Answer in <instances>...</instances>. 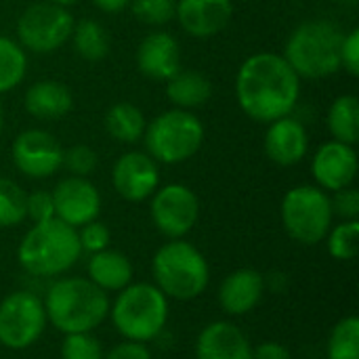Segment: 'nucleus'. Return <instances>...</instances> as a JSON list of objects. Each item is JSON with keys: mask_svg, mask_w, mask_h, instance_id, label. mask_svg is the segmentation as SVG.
<instances>
[{"mask_svg": "<svg viewBox=\"0 0 359 359\" xmlns=\"http://www.w3.org/2000/svg\"><path fill=\"white\" fill-rule=\"evenodd\" d=\"M301 95V78L276 53L248 57L236 76V97L242 111L255 122L269 124L290 116Z\"/></svg>", "mask_w": 359, "mask_h": 359, "instance_id": "obj_1", "label": "nucleus"}, {"mask_svg": "<svg viewBox=\"0 0 359 359\" xmlns=\"http://www.w3.org/2000/svg\"><path fill=\"white\" fill-rule=\"evenodd\" d=\"M46 320L63 334L93 332L109 318V297L88 278L55 280L44 297Z\"/></svg>", "mask_w": 359, "mask_h": 359, "instance_id": "obj_2", "label": "nucleus"}, {"mask_svg": "<svg viewBox=\"0 0 359 359\" xmlns=\"http://www.w3.org/2000/svg\"><path fill=\"white\" fill-rule=\"evenodd\" d=\"M82 255L78 229L59 219L34 223L17 248L21 269L34 278H57L69 271Z\"/></svg>", "mask_w": 359, "mask_h": 359, "instance_id": "obj_3", "label": "nucleus"}, {"mask_svg": "<svg viewBox=\"0 0 359 359\" xmlns=\"http://www.w3.org/2000/svg\"><path fill=\"white\" fill-rule=\"evenodd\" d=\"M343 38V29L332 21H305L288 36L282 57L299 78H326L341 69Z\"/></svg>", "mask_w": 359, "mask_h": 359, "instance_id": "obj_4", "label": "nucleus"}, {"mask_svg": "<svg viewBox=\"0 0 359 359\" xmlns=\"http://www.w3.org/2000/svg\"><path fill=\"white\" fill-rule=\"evenodd\" d=\"M154 284L166 299L194 301L208 288L210 267L206 257L187 240H168L151 261Z\"/></svg>", "mask_w": 359, "mask_h": 359, "instance_id": "obj_5", "label": "nucleus"}, {"mask_svg": "<svg viewBox=\"0 0 359 359\" xmlns=\"http://www.w3.org/2000/svg\"><path fill=\"white\" fill-rule=\"evenodd\" d=\"M109 318L124 341L149 343L166 328L168 299L156 284H128L109 305Z\"/></svg>", "mask_w": 359, "mask_h": 359, "instance_id": "obj_6", "label": "nucleus"}, {"mask_svg": "<svg viewBox=\"0 0 359 359\" xmlns=\"http://www.w3.org/2000/svg\"><path fill=\"white\" fill-rule=\"evenodd\" d=\"M147 154L162 164L189 160L204 141L202 122L187 109H168L154 118L143 133Z\"/></svg>", "mask_w": 359, "mask_h": 359, "instance_id": "obj_7", "label": "nucleus"}, {"mask_svg": "<svg viewBox=\"0 0 359 359\" xmlns=\"http://www.w3.org/2000/svg\"><path fill=\"white\" fill-rule=\"evenodd\" d=\"M330 196L318 185H297L282 200V223L286 233L305 246L326 240L332 227Z\"/></svg>", "mask_w": 359, "mask_h": 359, "instance_id": "obj_8", "label": "nucleus"}, {"mask_svg": "<svg viewBox=\"0 0 359 359\" xmlns=\"http://www.w3.org/2000/svg\"><path fill=\"white\" fill-rule=\"evenodd\" d=\"M74 32V17L67 6L55 2H36L27 6L17 21V38L21 48L32 53H53L63 46Z\"/></svg>", "mask_w": 359, "mask_h": 359, "instance_id": "obj_9", "label": "nucleus"}, {"mask_svg": "<svg viewBox=\"0 0 359 359\" xmlns=\"http://www.w3.org/2000/svg\"><path fill=\"white\" fill-rule=\"evenodd\" d=\"M44 303L27 292L15 290L0 301V345L13 351L32 347L46 328Z\"/></svg>", "mask_w": 359, "mask_h": 359, "instance_id": "obj_10", "label": "nucleus"}, {"mask_svg": "<svg viewBox=\"0 0 359 359\" xmlns=\"http://www.w3.org/2000/svg\"><path fill=\"white\" fill-rule=\"evenodd\" d=\"M149 215L162 236L168 240H181L196 227L200 217V202L187 185L170 183L154 191Z\"/></svg>", "mask_w": 359, "mask_h": 359, "instance_id": "obj_11", "label": "nucleus"}, {"mask_svg": "<svg viewBox=\"0 0 359 359\" xmlns=\"http://www.w3.org/2000/svg\"><path fill=\"white\" fill-rule=\"evenodd\" d=\"M13 164L29 179H46L61 168L63 147L46 130L29 128L13 141Z\"/></svg>", "mask_w": 359, "mask_h": 359, "instance_id": "obj_12", "label": "nucleus"}, {"mask_svg": "<svg viewBox=\"0 0 359 359\" xmlns=\"http://www.w3.org/2000/svg\"><path fill=\"white\" fill-rule=\"evenodd\" d=\"M55 202V219L78 229L95 221L101 212L99 189L86 177H67L50 191Z\"/></svg>", "mask_w": 359, "mask_h": 359, "instance_id": "obj_13", "label": "nucleus"}, {"mask_svg": "<svg viewBox=\"0 0 359 359\" xmlns=\"http://www.w3.org/2000/svg\"><path fill=\"white\" fill-rule=\"evenodd\" d=\"M111 183L126 202H143L151 198L160 185L158 162L145 151H126L114 164Z\"/></svg>", "mask_w": 359, "mask_h": 359, "instance_id": "obj_14", "label": "nucleus"}, {"mask_svg": "<svg viewBox=\"0 0 359 359\" xmlns=\"http://www.w3.org/2000/svg\"><path fill=\"white\" fill-rule=\"evenodd\" d=\"M311 172L318 187L324 191H339L351 187L358 177V154L353 145L334 139L324 143L313 156Z\"/></svg>", "mask_w": 359, "mask_h": 359, "instance_id": "obj_15", "label": "nucleus"}, {"mask_svg": "<svg viewBox=\"0 0 359 359\" xmlns=\"http://www.w3.org/2000/svg\"><path fill=\"white\" fill-rule=\"evenodd\" d=\"M175 17L189 36L210 38L229 25L233 4L231 0H179Z\"/></svg>", "mask_w": 359, "mask_h": 359, "instance_id": "obj_16", "label": "nucleus"}, {"mask_svg": "<svg viewBox=\"0 0 359 359\" xmlns=\"http://www.w3.org/2000/svg\"><path fill=\"white\" fill-rule=\"evenodd\" d=\"M196 359H252V343L233 322L217 320L200 330Z\"/></svg>", "mask_w": 359, "mask_h": 359, "instance_id": "obj_17", "label": "nucleus"}, {"mask_svg": "<svg viewBox=\"0 0 359 359\" xmlns=\"http://www.w3.org/2000/svg\"><path fill=\"white\" fill-rule=\"evenodd\" d=\"M137 67L151 80H170L181 69L179 42L168 32L147 34L137 48Z\"/></svg>", "mask_w": 359, "mask_h": 359, "instance_id": "obj_18", "label": "nucleus"}, {"mask_svg": "<svg viewBox=\"0 0 359 359\" xmlns=\"http://www.w3.org/2000/svg\"><path fill=\"white\" fill-rule=\"evenodd\" d=\"M309 149V137L305 126L290 118H278L269 122L265 133V154L278 166H294L299 164Z\"/></svg>", "mask_w": 359, "mask_h": 359, "instance_id": "obj_19", "label": "nucleus"}, {"mask_svg": "<svg viewBox=\"0 0 359 359\" xmlns=\"http://www.w3.org/2000/svg\"><path fill=\"white\" fill-rule=\"evenodd\" d=\"M267 290L263 273L257 269H236L219 286V305L229 316L255 311Z\"/></svg>", "mask_w": 359, "mask_h": 359, "instance_id": "obj_20", "label": "nucleus"}, {"mask_svg": "<svg viewBox=\"0 0 359 359\" xmlns=\"http://www.w3.org/2000/svg\"><path fill=\"white\" fill-rule=\"evenodd\" d=\"M74 105L72 90L57 80H40L34 82L25 93V109L29 116L50 122L61 120L69 114Z\"/></svg>", "mask_w": 359, "mask_h": 359, "instance_id": "obj_21", "label": "nucleus"}, {"mask_svg": "<svg viewBox=\"0 0 359 359\" xmlns=\"http://www.w3.org/2000/svg\"><path fill=\"white\" fill-rule=\"evenodd\" d=\"M133 263L126 255L105 248L101 252L90 255L88 261V280L99 286L103 292H120L128 284H133Z\"/></svg>", "mask_w": 359, "mask_h": 359, "instance_id": "obj_22", "label": "nucleus"}, {"mask_svg": "<svg viewBox=\"0 0 359 359\" xmlns=\"http://www.w3.org/2000/svg\"><path fill=\"white\" fill-rule=\"evenodd\" d=\"M212 95V82L208 76L196 69H179L166 80V97L179 109H194L204 105Z\"/></svg>", "mask_w": 359, "mask_h": 359, "instance_id": "obj_23", "label": "nucleus"}, {"mask_svg": "<svg viewBox=\"0 0 359 359\" xmlns=\"http://www.w3.org/2000/svg\"><path fill=\"white\" fill-rule=\"evenodd\" d=\"M105 130L111 139L120 143H135L145 133V116L135 103L120 101L107 109Z\"/></svg>", "mask_w": 359, "mask_h": 359, "instance_id": "obj_24", "label": "nucleus"}, {"mask_svg": "<svg viewBox=\"0 0 359 359\" xmlns=\"http://www.w3.org/2000/svg\"><path fill=\"white\" fill-rule=\"evenodd\" d=\"M328 128L334 141L355 145L359 141V101L355 95L334 99L328 111Z\"/></svg>", "mask_w": 359, "mask_h": 359, "instance_id": "obj_25", "label": "nucleus"}, {"mask_svg": "<svg viewBox=\"0 0 359 359\" xmlns=\"http://www.w3.org/2000/svg\"><path fill=\"white\" fill-rule=\"evenodd\" d=\"M72 38L76 53L86 61H101L109 53V36L105 27L95 19H82L74 23Z\"/></svg>", "mask_w": 359, "mask_h": 359, "instance_id": "obj_26", "label": "nucleus"}, {"mask_svg": "<svg viewBox=\"0 0 359 359\" xmlns=\"http://www.w3.org/2000/svg\"><path fill=\"white\" fill-rule=\"evenodd\" d=\"M27 72V57L19 42L0 36V93H8L21 84Z\"/></svg>", "mask_w": 359, "mask_h": 359, "instance_id": "obj_27", "label": "nucleus"}, {"mask_svg": "<svg viewBox=\"0 0 359 359\" xmlns=\"http://www.w3.org/2000/svg\"><path fill=\"white\" fill-rule=\"evenodd\" d=\"M328 359H359V320L355 316H347L330 330Z\"/></svg>", "mask_w": 359, "mask_h": 359, "instance_id": "obj_28", "label": "nucleus"}, {"mask_svg": "<svg viewBox=\"0 0 359 359\" xmlns=\"http://www.w3.org/2000/svg\"><path fill=\"white\" fill-rule=\"evenodd\" d=\"M328 252L337 261H353L359 250V221H343L326 236Z\"/></svg>", "mask_w": 359, "mask_h": 359, "instance_id": "obj_29", "label": "nucleus"}, {"mask_svg": "<svg viewBox=\"0 0 359 359\" xmlns=\"http://www.w3.org/2000/svg\"><path fill=\"white\" fill-rule=\"evenodd\" d=\"M25 196L15 181L0 177V227H15L25 219Z\"/></svg>", "mask_w": 359, "mask_h": 359, "instance_id": "obj_30", "label": "nucleus"}, {"mask_svg": "<svg viewBox=\"0 0 359 359\" xmlns=\"http://www.w3.org/2000/svg\"><path fill=\"white\" fill-rule=\"evenodd\" d=\"M105 351L93 332L65 334L61 343V359H103Z\"/></svg>", "mask_w": 359, "mask_h": 359, "instance_id": "obj_31", "label": "nucleus"}, {"mask_svg": "<svg viewBox=\"0 0 359 359\" xmlns=\"http://www.w3.org/2000/svg\"><path fill=\"white\" fill-rule=\"evenodd\" d=\"M133 15L147 25H164L175 17V0H130Z\"/></svg>", "mask_w": 359, "mask_h": 359, "instance_id": "obj_32", "label": "nucleus"}, {"mask_svg": "<svg viewBox=\"0 0 359 359\" xmlns=\"http://www.w3.org/2000/svg\"><path fill=\"white\" fill-rule=\"evenodd\" d=\"M97 154L88 145H72L63 149L61 166L72 175V177H88L97 168Z\"/></svg>", "mask_w": 359, "mask_h": 359, "instance_id": "obj_33", "label": "nucleus"}, {"mask_svg": "<svg viewBox=\"0 0 359 359\" xmlns=\"http://www.w3.org/2000/svg\"><path fill=\"white\" fill-rule=\"evenodd\" d=\"M78 240H80V248L82 252H88V255H95V252H101L105 248H109V240H111V233L107 229V225L99 223L97 219L82 225L80 231H78Z\"/></svg>", "mask_w": 359, "mask_h": 359, "instance_id": "obj_34", "label": "nucleus"}, {"mask_svg": "<svg viewBox=\"0 0 359 359\" xmlns=\"http://www.w3.org/2000/svg\"><path fill=\"white\" fill-rule=\"evenodd\" d=\"M25 219L32 223H44L55 219V202L50 191H32L25 196Z\"/></svg>", "mask_w": 359, "mask_h": 359, "instance_id": "obj_35", "label": "nucleus"}, {"mask_svg": "<svg viewBox=\"0 0 359 359\" xmlns=\"http://www.w3.org/2000/svg\"><path fill=\"white\" fill-rule=\"evenodd\" d=\"M332 215L341 217L343 221H358L359 217V191L353 187H345L334 191V198H330Z\"/></svg>", "mask_w": 359, "mask_h": 359, "instance_id": "obj_36", "label": "nucleus"}, {"mask_svg": "<svg viewBox=\"0 0 359 359\" xmlns=\"http://www.w3.org/2000/svg\"><path fill=\"white\" fill-rule=\"evenodd\" d=\"M341 67L351 76H359V29H351L343 38L341 46Z\"/></svg>", "mask_w": 359, "mask_h": 359, "instance_id": "obj_37", "label": "nucleus"}, {"mask_svg": "<svg viewBox=\"0 0 359 359\" xmlns=\"http://www.w3.org/2000/svg\"><path fill=\"white\" fill-rule=\"evenodd\" d=\"M103 359H154L151 351L147 349L145 343H137V341H122L118 345H114Z\"/></svg>", "mask_w": 359, "mask_h": 359, "instance_id": "obj_38", "label": "nucleus"}, {"mask_svg": "<svg viewBox=\"0 0 359 359\" xmlns=\"http://www.w3.org/2000/svg\"><path fill=\"white\" fill-rule=\"evenodd\" d=\"M252 359H294L290 349L278 341H265L259 347H252Z\"/></svg>", "mask_w": 359, "mask_h": 359, "instance_id": "obj_39", "label": "nucleus"}, {"mask_svg": "<svg viewBox=\"0 0 359 359\" xmlns=\"http://www.w3.org/2000/svg\"><path fill=\"white\" fill-rule=\"evenodd\" d=\"M93 4L103 13H120L130 4V0H93Z\"/></svg>", "mask_w": 359, "mask_h": 359, "instance_id": "obj_40", "label": "nucleus"}, {"mask_svg": "<svg viewBox=\"0 0 359 359\" xmlns=\"http://www.w3.org/2000/svg\"><path fill=\"white\" fill-rule=\"evenodd\" d=\"M48 2H55V4H59V6H72V4H76V2H80V0H48Z\"/></svg>", "mask_w": 359, "mask_h": 359, "instance_id": "obj_41", "label": "nucleus"}, {"mask_svg": "<svg viewBox=\"0 0 359 359\" xmlns=\"http://www.w3.org/2000/svg\"><path fill=\"white\" fill-rule=\"evenodd\" d=\"M2 124H4V114H2V105H0V133H2Z\"/></svg>", "mask_w": 359, "mask_h": 359, "instance_id": "obj_42", "label": "nucleus"}]
</instances>
